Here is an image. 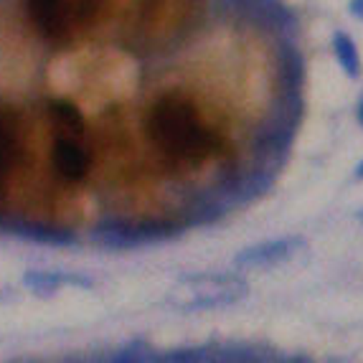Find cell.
<instances>
[{
  "mask_svg": "<svg viewBox=\"0 0 363 363\" xmlns=\"http://www.w3.org/2000/svg\"><path fill=\"white\" fill-rule=\"evenodd\" d=\"M178 229L170 224H130V221H102L91 231V242L109 252H125V249L145 247L176 236Z\"/></svg>",
  "mask_w": 363,
  "mask_h": 363,
  "instance_id": "obj_4",
  "label": "cell"
},
{
  "mask_svg": "<svg viewBox=\"0 0 363 363\" xmlns=\"http://www.w3.org/2000/svg\"><path fill=\"white\" fill-rule=\"evenodd\" d=\"M279 67H282L285 89H300V82H303V56L297 54L292 46H285L282 59H279Z\"/></svg>",
  "mask_w": 363,
  "mask_h": 363,
  "instance_id": "obj_13",
  "label": "cell"
},
{
  "mask_svg": "<svg viewBox=\"0 0 363 363\" xmlns=\"http://www.w3.org/2000/svg\"><path fill=\"white\" fill-rule=\"evenodd\" d=\"M333 54H335V59H338L340 69H343L351 79H356L358 74H361V56H358V46L348 33H343V30H338V33L333 36Z\"/></svg>",
  "mask_w": 363,
  "mask_h": 363,
  "instance_id": "obj_12",
  "label": "cell"
},
{
  "mask_svg": "<svg viewBox=\"0 0 363 363\" xmlns=\"http://www.w3.org/2000/svg\"><path fill=\"white\" fill-rule=\"evenodd\" d=\"M8 229H11L13 234L23 236V239H30V242H38V244H51V247H72V244H77V236H74L72 231L51 229V226L11 224Z\"/></svg>",
  "mask_w": 363,
  "mask_h": 363,
  "instance_id": "obj_11",
  "label": "cell"
},
{
  "mask_svg": "<svg viewBox=\"0 0 363 363\" xmlns=\"http://www.w3.org/2000/svg\"><path fill=\"white\" fill-rule=\"evenodd\" d=\"M305 247L303 236H282V239H269V242L255 244V247L242 249L234 257V264L239 269H264V267L282 264Z\"/></svg>",
  "mask_w": 363,
  "mask_h": 363,
  "instance_id": "obj_5",
  "label": "cell"
},
{
  "mask_svg": "<svg viewBox=\"0 0 363 363\" xmlns=\"http://www.w3.org/2000/svg\"><path fill=\"white\" fill-rule=\"evenodd\" d=\"M21 152V130L18 115L13 109H0V199L6 191L8 176Z\"/></svg>",
  "mask_w": 363,
  "mask_h": 363,
  "instance_id": "obj_8",
  "label": "cell"
},
{
  "mask_svg": "<svg viewBox=\"0 0 363 363\" xmlns=\"http://www.w3.org/2000/svg\"><path fill=\"white\" fill-rule=\"evenodd\" d=\"M26 11L33 28L46 41H64L69 33V13L64 0H26Z\"/></svg>",
  "mask_w": 363,
  "mask_h": 363,
  "instance_id": "obj_6",
  "label": "cell"
},
{
  "mask_svg": "<svg viewBox=\"0 0 363 363\" xmlns=\"http://www.w3.org/2000/svg\"><path fill=\"white\" fill-rule=\"evenodd\" d=\"M49 115L61 135H72V138H82V135H84V117H82V112H79L72 102H67V99H51Z\"/></svg>",
  "mask_w": 363,
  "mask_h": 363,
  "instance_id": "obj_10",
  "label": "cell"
},
{
  "mask_svg": "<svg viewBox=\"0 0 363 363\" xmlns=\"http://www.w3.org/2000/svg\"><path fill=\"white\" fill-rule=\"evenodd\" d=\"M356 117H358V122H361V128H363V97L358 99V107H356Z\"/></svg>",
  "mask_w": 363,
  "mask_h": 363,
  "instance_id": "obj_16",
  "label": "cell"
},
{
  "mask_svg": "<svg viewBox=\"0 0 363 363\" xmlns=\"http://www.w3.org/2000/svg\"><path fill=\"white\" fill-rule=\"evenodd\" d=\"M351 13L356 18H363V0H351Z\"/></svg>",
  "mask_w": 363,
  "mask_h": 363,
  "instance_id": "obj_15",
  "label": "cell"
},
{
  "mask_svg": "<svg viewBox=\"0 0 363 363\" xmlns=\"http://www.w3.org/2000/svg\"><path fill=\"white\" fill-rule=\"evenodd\" d=\"M295 91L297 89H287L282 107L257 130V155L264 160V165H272V168L282 163V157L287 155L292 140H295L297 120H300V97Z\"/></svg>",
  "mask_w": 363,
  "mask_h": 363,
  "instance_id": "obj_3",
  "label": "cell"
},
{
  "mask_svg": "<svg viewBox=\"0 0 363 363\" xmlns=\"http://www.w3.org/2000/svg\"><path fill=\"white\" fill-rule=\"evenodd\" d=\"M23 285L30 292H36L38 297H51L59 292L61 285H82L91 287L89 279L77 277V274H64V272H41V269H30L23 274Z\"/></svg>",
  "mask_w": 363,
  "mask_h": 363,
  "instance_id": "obj_9",
  "label": "cell"
},
{
  "mask_svg": "<svg viewBox=\"0 0 363 363\" xmlns=\"http://www.w3.org/2000/svg\"><path fill=\"white\" fill-rule=\"evenodd\" d=\"M145 130L157 150L176 163L199 165L218 150V138L201 120L199 109L183 94H163L145 117Z\"/></svg>",
  "mask_w": 363,
  "mask_h": 363,
  "instance_id": "obj_1",
  "label": "cell"
},
{
  "mask_svg": "<svg viewBox=\"0 0 363 363\" xmlns=\"http://www.w3.org/2000/svg\"><path fill=\"white\" fill-rule=\"evenodd\" d=\"M356 178H363V163H361V165H358V168H356Z\"/></svg>",
  "mask_w": 363,
  "mask_h": 363,
  "instance_id": "obj_17",
  "label": "cell"
},
{
  "mask_svg": "<svg viewBox=\"0 0 363 363\" xmlns=\"http://www.w3.org/2000/svg\"><path fill=\"white\" fill-rule=\"evenodd\" d=\"M358 218H361V221H363V208H361V211H358Z\"/></svg>",
  "mask_w": 363,
  "mask_h": 363,
  "instance_id": "obj_18",
  "label": "cell"
},
{
  "mask_svg": "<svg viewBox=\"0 0 363 363\" xmlns=\"http://www.w3.org/2000/svg\"><path fill=\"white\" fill-rule=\"evenodd\" d=\"M112 361L117 363H130V361H160V356H155L150 345L145 340H133L130 345L120 348V351L112 356Z\"/></svg>",
  "mask_w": 363,
  "mask_h": 363,
  "instance_id": "obj_14",
  "label": "cell"
},
{
  "mask_svg": "<svg viewBox=\"0 0 363 363\" xmlns=\"http://www.w3.org/2000/svg\"><path fill=\"white\" fill-rule=\"evenodd\" d=\"M51 163L56 168V176L67 183H79L86 178V170H89V155L82 145H79V138L72 135H56L54 140V150H51Z\"/></svg>",
  "mask_w": 363,
  "mask_h": 363,
  "instance_id": "obj_7",
  "label": "cell"
},
{
  "mask_svg": "<svg viewBox=\"0 0 363 363\" xmlns=\"http://www.w3.org/2000/svg\"><path fill=\"white\" fill-rule=\"evenodd\" d=\"M249 285L239 274H191L183 277L173 292L170 303L181 310H213L239 303Z\"/></svg>",
  "mask_w": 363,
  "mask_h": 363,
  "instance_id": "obj_2",
  "label": "cell"
}]
</instances>
